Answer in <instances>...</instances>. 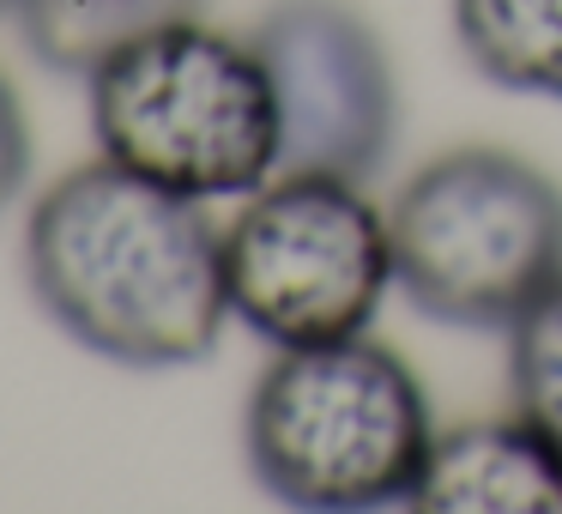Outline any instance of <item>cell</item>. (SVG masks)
<instances>
[{
	"label": "cell",
	"instance_id": "11",
	"mask_svg": "<svg viewBox=\"0 0 562 514\" xmlns=\"http://www.w3.org/2000/svg\"><path fill=\"white\" fill-rule=\"evenodd\" d=\"M25 182H31V122L19 91L0 74V212L25 194Z\"/></svg>",
	"mask_w": 562,
	"mask_h": 514
},
{
	"label": "cell",
	"instance_id": "9",
	"mask_svg": "<svg viewBox=\"0 0 562 514\" xmlns=\"http://www.w3.org/2000/svg\"><path fill=\"white\" fill-rule=\"evenodd\" d=\"M200 7L206 0H13V19L43 67L91 79L122 43L200 13Z\"/></svg>",
	"mask_w": 562,
	"mask_h": 514
},
{
	"label": "cell",
	"instance_id": "8",
	"mask_svg": "<svg viewBox=\"0 0 562 514\" xmlns=\"http://www.w3.org/2000/svg\"><path fill=\"white\" fill-rule=\"evenodd\" d=\"M453 43L496 91L562 103V0H453Z\"/></svg>",
	"mask_w": 562,
	"mask_h": 514
},
{
	"label": "cell",
	"instance_id": "1",
	"mask_svg": "<svg viewBox=\"0 0 562 514\" xmlns=\"http://www.w3.org/2000/svg\"><path fill=\"white\" fill-rule=\"evenodd\" d=\"M25 279L74 345L127 369H182L218 351L231 321L224 231L206 200L122 164L67 170L25 224Z\"/></svg>",
	"mask_w": 562,
	"mask_h": 514
},
{
	"label": "cell",
	"instance_id": "7",
	"mask_svg": "<svg viewBox=\"0 0 562 514\" xmlns=\"http://www.w3.org/2000/svg\"><path fill=\"white\" fill-rule=\"evenodd\" d=\"M405 509H417V514H562V454L520 412L436 429Z\"/></svg>",
	"mask_w": 562,
	"mask_h": 514
},
{
	"label": "cell",
	"instance_id": "3",
	"mask_svg": "<svg viewBox=\"0 0 562 514\" xmlns=\"http://www.w3.org/2000/svg\"><path fill=\"white\" fill-rule=\"evenodd\" d=\"M103 158L188 200H243L279 176V98L248 37L200 13L151 25L86 79Z\"/></svg>",
	"mask_w": 562,
	"mask_h": 514
},
{
	"label": "cell",
	"instance_id": "4",
	"mask_svg": "<svg viewBox=\"0 0 562 514\" xmlns=\"http://www.w3.org/2000/svg\"><path fill=\"white\" fill-rule=\"evenodd\" d=\"M393 279L417 315L508 333L562 284V188L532 158L460 146L405 176L387 206Z\"/></svg>",
	"mask_w": 562,
	"mask_h": 514
},
{
	"label": "cell",
	"instance_id": "5",
	"mask_svg": "<svg viewBox=\"0 0 562 514\" xmlns=\"http://www.w3.org/2000/svg\"><path fill=\"white\" fill-rule=\"evenodd\" d=\"M393 284V231L363 182L279 170L224 224L231 315L272 351L369 333Z\"/></svg>",
	"mask_w": 562,
	"mask_h": 514
},
{
	"label": "cell",
	"instance_id": "10",
	"mask_svg": "<svg viewBox=\"0 0 562 514\" xmlns=\"http://www.w3.org/2000/svg\"><path fill=\"white\" fill-rule=\"evenodd\" d=\"M508 400L562 454V284L508 327Z\"/></svg>",
	"mask_w": 562,
	"mask_h": 514
},
{
	"label": "cell",
	"instance_id": "12",
	"mask_svg": "<svg viewBox=\"0 0 562 514\" xmlns=\"http://www.w3.org/2000/svg\"><path fill=\"white\" fill-rule=\"evenodd\" d=\"M0 13H13V0H0Z\"/></svg>",
	"mask_w": 562,
	"mask_h": 514
},
{
	"label": "cell",
	"instance_id": "2",
	"mask_svg": "<svg viewBox=\"0 0 562 514\" xmlns=\"http://www.w3.org/2000/svg\"><path fill=\"white\" fill-rule=\"evenodd\" d=\"M248 472L284 509H405L436 442L429 393L393 345L351 333L272 351L243 417Z\"/></svg>",
	"mask_w": 562,
	"mask_h": 514
},
{
	"label": "cell",
	"instance_id": "6",
	"mask_svg": "<svg viewBox=\"0 0 562 514\" xmlns=\"http://www.w3.org/2000/svg\"><path fill=\"white\" fill-rule=\"evenodd\" d=\"M279 98V170L369 182L400 134L387 43L345 0H272L248 37Z\"/></svg>",
	"mask_w": 562,
	"mask_h": 514
}]
</instances>
